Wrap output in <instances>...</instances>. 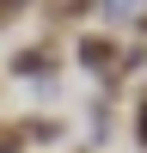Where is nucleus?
Listing matches in <instances>:
<instances>
[{"label": "nucleus", "mask_w": 147, "mask_h": 153, "mask_svg": "<svg viewBox=\"0 0 147 153\" xmlns=\"http://www.w3.org/2000/svg\"><path fill=\"white\" fill-rule=\"evenodd\" d=\"M80 61L92 74H117V61H122V49H117V37H104V31H92V37H80Z\"/></svg>", "instance_id": "f257e3e1"}, {"label": "nucleus", "mask_w": 147, "mask_h": 153, "mask_svg": "<svg viewBox=\"0 0 147 153\" xmlns=\"http://www.w3.org/2000/svg\"><path fill=\"white\" fill-rule=\"evenodd\" d=\"M49 68H55V43H31L12 55V74H49Z\"/></svg>", "instance_id": "f03ea898"}, {"label": "nucleus", "mask_w": 147, "mask_h": 153, "mask_svg": "<svg viewBox=\"0 0 147 153\" xmlns=\"http://www.w3.org/2000/svg\"><path fill=\"white\" fill-rule=\"evenodd\" d=\"M49 6H55V19H86L92 0H49Z\"/></svg>", "instance_id": "7ed1b4c3"}, {"label": "nucleus", "mask_w": 147, "mask_h": 153, "mask_svg": "<svg viewBox=\"0 0 147 153\" xmlns=\"http://www.w3.org/2000/svg\"><path fill=\"white\" fill-rule=\"evenodd\" d=\"M129 6L135 0H104V19H129Z\"/></svg>", "instance_id": "20e7f679"}, {"label": "nucleus", "mask_w": 147, "mask_h": 153, "mask_svg": "<svg viewBox=\"0 0 147 153\" xmlns=\"http://www.w3.org/2000/svg\"><path fill=\"white\" fill-rule=\"evenodd\" d=\"M0 153H19V129H6V123H0Z\"/></svg>", "instance_id": "39448f33"}, {"label": "nucleus", "mask_w": 147, "mask_h": 153, "mask_svg": "<svg viewBox=\"0 0 147 153\" xmlns=\"http://www.w3.org/2000/svg\"><path fill=\"white\" fill-rule=\"evenodd\" d=\"M135 141L147 147V92H141V123H135Z\"/></svg>", "instance_id": "423d86ee"}, {"label": "nucleus", "mask_w": 147, "mask_h": 153, "mask_svg": "<svg viewBox=\"0 0 147 153\" xmlns=\"http://www.w3.org/2000/svg\"><path fill=\"white\" fill-rule=\"evenodd\" d=\"M12 12H19V0H0V25H6V19H12Z\"/></svg>", "instance_id": "0eeeda50"}, {"label": "nucleus", "mask_w": 147, "mask_h": 153, "mask_svg": "<svg viewBox=\"0 0 147 153\" xmlns=\"http://www.w3.org/2000/svg\"><path fill=\"white\" fill-rule=\"evenodd\" d=\"M141 31H147V12H141Z\"/></svg>", "instance_id": "6e6552de"}]
</instances>
